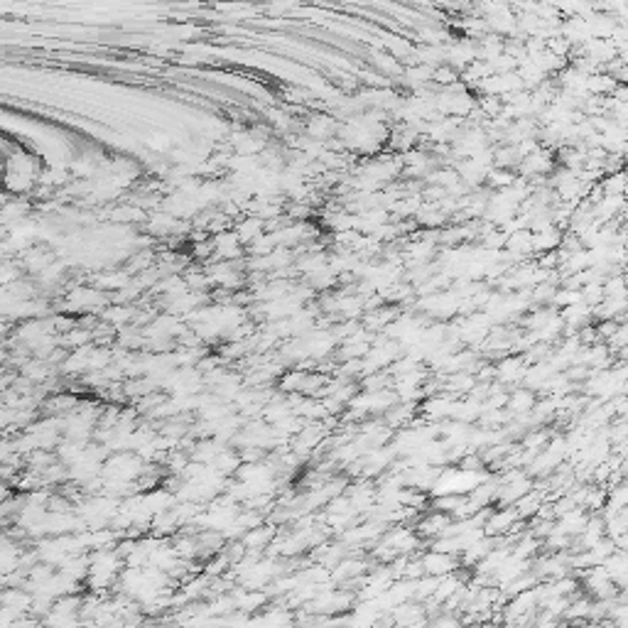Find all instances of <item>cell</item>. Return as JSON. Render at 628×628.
Returning <instances> with one entry per match:
<instances>
[{"label":"cell","mask_w":628,"mask_h":628,"mask_svg":"<svg viewBox=\"0 0 628 628\" xmlns=\"http://www.w3.org/2000/svg\"><path fill=\"white\" fill-rule=\"evenodd\" d=\"M423 565H425V572H427V575L444 577V575H449V572H455L457 562L452 560V554H449V552H439V550H432V552H427L423 557Z\"/></svg>","instance_id":"1"},{"label":"cell","mask_w":628,"mask_h":628,"mask_svg":"<svg viewBox=\"0 0 628 628\" xmlns=\"http://www.w3.org/2000/svg\"><path fill=\"white\" fill-rule=\"evenodd\" d=\"M518 511L516 508H506V511H498L493 513L491 518H489V523H486V535H498V533H508L511 530V525L518 520Z\"/></svg>","instance_id":"2"},{"label":"cell","mask_w":628,"mask_h":628,"mask_svg":"<svg viewBox=\"0 0 628 628\" xmlns=\"http://www.w3.org/2000/svg\"><path fill=\"white\" fill-rule=\"evenodd\" d=\"M584 528H586V516L579 511V508L562 513V520L557 523V525H554V530H560V533H567V535L582 533Z\"/></svg>","instance_id":"3"},{"label":"cell","mask_w":628,"mask_h":628,"mask_svg":"<svg viewBox=\"0 0 628 628\" xmlns=\"http://www.w3.org/2000/svg\"><path fill=\"white\" fill-rule=\"evenodd\" d=\"M447 528H449V518L444 516L442 511H437V513H432V516H427L423 523H420V525H417L420 535H442Z\"/></svg>","instance_id":"4"},{"label":"cell","mask_w":628,"mask_h":628,"mask_svg":"<svg viewBox=\"0 0 628 628\" xmlns=\"http://www.w3.org/2000/svg\"><path fill=\"white\" fill-rule=\"evenodd\" d=\"M543 508V501H540L538 493H525V496H520L516 501V511L520 518H528V516H535V513Z\"/></svg>","instance_id":"5"},{"label":"cell","mask_w":628,"mask_h":628,"mask_svg":"<svg viewBox=\"0 0 628 628\" xmlns=\"http://www.w3.org/2000/svg\"><path fill=\"white\" fill-rule=\"evenodd\" d=\"M508 407H511V412H528L530 407H533V396H530L528 391L513 393V396L508 398Z\"/></svg>","instance_id":"6"},{"label":"cell","mask_w":628,"mask_h":628,"mask_svg":"<svg viewBox=\"0 0 628 628\" xmlns=\"http://www.w3.org/2000/svg\"><path fill=\"white\" fill-rule=\"evenodd\" d=\"M270 535H273V530H268V528H260V530L253 528V530H248L243 545H246V548H263V545L270 540Z\"/></svg>","instance_id":"7"},{"label":"cell","mask_w":628,"mask_h":628,"mask_svg":"<svg viewBox=\"0 0 628 628\" xmlns=\"http://www.w3.org/2000/svg\"><path fill=\"white\" fill-rule=\"evenodd\" d=\"M498 373H501L503 380L520 378V361H518V359H506L501 366H498Z\"/></svg>","instance_id":"8"},{"label":"cell","mask_w":628,"mask_h":628,"mask_svg":"<svg viewBox=\"0 0 628 628\" xmlns=\"http://www.w3.org/2000/svg\"><path fill=\"white\" fill-rule=\"evenodd\" d=\"M613 508H628V486H621V489H613L611 496H609Z\"/></svg>","instance_id":"9"},{"label":"cell","mask_w":628,"mask_h":628,"mask_svg":"<svg viewBox=\"0 0 628 628\" xmlns=\"http://www.w3.org/2000/svg\"><path fill=\"white\" fill-rule=\"evenodd\" d=\"M106 319H108V322H113V324H116V322L123 324V322H128V319H130V312H128V309H111L106 314Z\"/></svg>","instance_id":"10"},{"label":"cell","mask_w":628,"mask_h":628,"mask_svg":"<svg viewBox=\"0 0 628 628\" xmlns=\"http://www.w3.org/2000/svg\"><path fill=\"white\" fill-rule=\"evenodd\" d=\"M618 79H621V81H623V84H628V69H623L621 74H618Z\"/></svg>","instance_id":"11"}]
</instances>
